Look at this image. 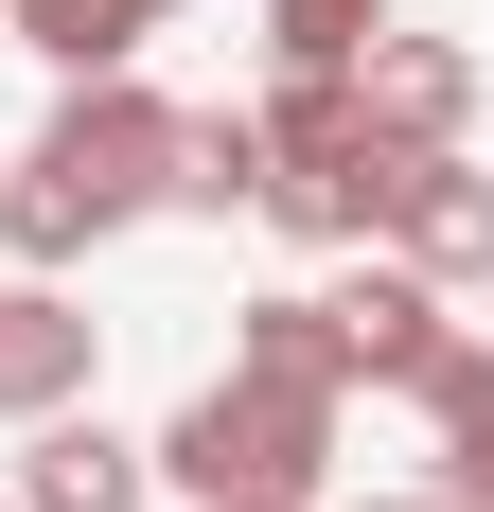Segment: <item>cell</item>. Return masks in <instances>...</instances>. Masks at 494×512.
Returning <instances> with one entry per match:
<instances>
[{
	"label": "cell",
	"mask_w": 494,
	"mask_h": 512,
	"mask_svg": "<svg viewBox=\"0 0 494 512\" xmlns=\"http://www.w3.org/2000/svg\"><path fill=\"white\" fill-rule=\"evenodd\" d=\"M159 177H177V106H159L142 71H71V89H53V124L0 159V248H18V283L89 265L106 230H142Z\"/></svg>",
	"instance_id": "obj_1"
},
{
	"label": "cell",
	"mask_w": 494,
	"mask_h": 512,
	"mask_svg": "<svg viewBox=\"0 0 494 512\" xmlns=\"http://www.w3.org/2000/svg\"><path fill=\"white\" fill-rule=\"evenodd\" d=\"M159 495H195V512H318V477H336V407L318 389H265V371H212L195 407L142 442Z\"/></svg>",
	"instance_id": "obj_2"
},
{
	"label": "cell",
	"mask_w": 494,
	"mask_h": 512,
	"mask_svg": "<svg viewBox=\"0 0 494 512\" xmlns=\"http://www.w3.org/2000/svg\"><path fill=\"white\" fill-rule=\"evenodd\" d=\"M336 265H353V283H318V301H336L353 389H424V371H442V283H424L406 248H336Z\"/></svg>",
	"instance_id": "obj_3"
},
{
	"label": "cell",
	"mask_w": 494,
	"mask_h": 512,
	"mask_svg": "<svg viewBox=\"0 0 494 512\" xmlns=\"http://www.w3.org/2000/svg\"><path fill=\"white\" fill-rule=\"evenodd\" d=\"M353 106H371V142H389V159H442L459 124H477V53H459V36H406V18H389V36L353 53Z\"/></svg>",
	"instance_id": "obj_4"
},
{
	"label": "cell",
	"mask_w": 494,
	"mask_h": 512,
	"mask_svg": "<svg viewBox=\"0 0 494 512\" xmlns=\"http://www.w3.org/2000/svg\"><path fill=\"white\" fill-rule=\"evenodd\" d=\"M371 248H406L442 301H459V283H494V177H477L459 142H442V159H406V177H389V230H371Z\"/></svg>",
	"instance_id": "obj_5"
},
{
	"label": "cell",
	"mask_w": 494,
	"mask_h": 512,
	"mask_svg": "<svg viewBox=\"0 0 494 512\" xmlns=\"http://www.w3.org/2000/svg\"><path fill=\"white\" fill-rule=\"evenodd\" d=\"M89 371H106V318H89V301H53V283H0V424L89 407Z\"/></svg>",
	"instance_id": "obj_6"
},
{
	"label": "cell",
	"mask_w": 494,
	"mask_h": 512,
	"mask_svg": "<svg viewBox=\"0 0 494 512\" xmlns=\"http://www.w3.org/2000/svg\"><path fill=\"white\" fill-rule=\"evenodd\" d=\"M159 477H142V442L106 407H53V424H18V512H142Z\"/></svg>",
	"instance_id": "obj_7"
},
{
	"label": "cell",
	"mask_w": 494,
	"mask_h": 512,
	"mask_svg": "<svg viewBox=\"0 0 494 512\" xmlns=\"http://www.w3.org/2000/svg\"><path fill=\"white\" fill-rule=\"evenodd\" d=\"M230 371H265V389H318V407H336V389H353L336 301H318V283H265V301H230Z\"/></svg>",
	"instance_id": "obj_8"
},
{
	"label": "cell",
	"mask_w": 494,
	"mask_h": 512,
	"mask_svg": "<svg viewBox=\"0 0 494 512\" xmlns=\"http://www.w3.org/2000/svg\"><path fill=\"white\" fill-rule=\"evenodd\" d=\"M142 36H159V0H0V53H36L53 89L71 71H142Z\"/></svg>",
	"instance_id": "obj_9"
},
{
	"label": "cell",
	"mask_w": 494,
	"mask_h": 512,
	"mask_svg": "<svg viewBox=\"0 0 494 512\" xmlns=\"http://www.w3.org/2000/svg\"><path fill=\"white\" fill-rule=\"evenodd\" d=\"M406 407H424V442H442V495L494 512V354H477V336H442V371H424Z\"/></svg>",
	"instance_id": "obj_10"
},
{
	"label": "cell",
	"mask_w": 494,
	"mask_h": 512,
	"mask_svg": "<svg viewBox=\"0 0 494 512\" xmlns=\"http://www.w3.org/2000/svg\"><path fill=\"white\" fill-rule=\"evenodd\" d=\"M265 195V124L247 106H177V177H159V212H247Z\"/></svg>",
	"instance_id": "obj_11"
},
{
	"label": "cell",
	"mask_w": 494,
	"mask_h": 512,
	"mask_svg": "<svg viewBox=\"0 0 494 512\" xmlns=\"http://www.w3.org/2000/svg\"><path fill=\"white\" fill-rule=\"evenodd\" d=\"M389 36V0H265V71H353Z\"/></svg>",
	"instance_id": "obj_12"
},
{
	"label": "cell",
	"mask_w": 494,
	"mask_h": 512,
	"mask_svg": "<svg viewBox=\"0 0 494 512\" xmlns=\"http://www.w3.org/2000/svg\"><path fill=\"white\" fill-rule=\"evenodd\" d=\"M353 512H459V495H353Z\"/></svg>",
	"instance_id": "obj_13"
},
{
	"label": "cell",
	"mask_w": 494,
	"mask_h": 512,
	"mask_svg": "<svg viewBox=\"0 0 494 512\" xmlns=\"http://www.w3.org/2000/svg\"><path fill=\"white\" fill-rule=\"evenodd\" d=\"M159 18H177V0H159Z\"/></svg>",
	"instance_id": "obj_14"
},
{
	"label": "cell",
	"mask_w": 494,
	"mask_h": 512,
	"mask_svg": "<svg viewBox=\"0 0 494 512\" xmlns=\"http://www.w3.org/2000/svg\"><path fill=\"white\" fill-rule=\"evenodd\" d=\"M0 512H18V495H0Z\"/></svg>",
	"instance_id": "obj_15"
}]
</instances>
